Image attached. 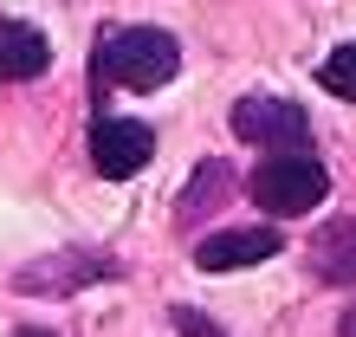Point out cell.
<instances>
[{"label":"cell","mask_w":356,"mask_h":337,"mask_svg":"<svg viewBox=\"0 0 356 337\" xmlns=\"http://www.w3.org/2000/svg\"><path fill=\"white\" fill-rule=\"evenodd\" d=\"M91 279H117V260L104 253H58V260H39L19 272V292H72V285H91Z\"/></svg>","instance_id":"52a82bcc"},{"label":"cell","mask_w":356,"mask_h":337,"mask_svg":"<svg viewBox=\"0 0 356 337\" xmlns=\"http://www.w3.org/2000/svg\"><path fill=\"white\" fill-rule=\"evenodd\" d=\"M253 201L266 214H311L324 195H330V168L305 150H266V162L253 168Z\"/></svg>","instance_id":"7a4b0ae2"},{"label":"cell","mask_w":356,"mask_h":337,"mask_svg":"<svg viewBox=\"0 0 356 337\" xmlns=\"http://www.w3.org/2000/svg\"><path fill=\"white\" fill-rule=\"evenodd\" d=\"M156 156V130L136 117H97L91 123V162L104 182H130L143 175V162Z\"/></svg>","instance_id":"277c9868"},{"label":"cell","mask_w":356,"mask_h":337,"mask_svg":"<svg viewBox=\"0 0 356 337\" xmlns=\"http://www.w3.org/2000/svg\"><path fill=\"white\" fill-rule=\"evenodd\" d=\"M305 260H311V272H318L324 285H356V214L324 221L318 234H311Z\"/></svg>","instance_id":"8992f818"},{"label":"cell","mask_w":356,"mask_h":337,"mask_svg":"<svg viewBox=\"0 0 356 337\" xmlns=\"http://www.w3.org/2000/svg\"><path fill=\"white\" fill-rule=\"evenodd\" d=\"M318 78H324V91H330V97H350V104H356V46H337V52L324 58V72H318Z\"/></svg>","instance_id":"9c48e42d"},{"label":"cell","mask_w":356,"mask_h":337,"mask_svg":"<svg viewBox=\"0 0 356 337\" xmlns=\"http://www.w3.org/2000/svg\"><path fill=\"white\" fill-rule=\"evenodd\" d=\"M19 337H46V331H19Z\"/></svg>","instance_id":"7c38bea8"},{"label":"cell","mask_w":356,"mask_h":337,"mask_svg":"<svg viewBox=\"0 0 356 337\" xmlns=\"http://www.w3.org/2000/svg\"><path fill=\"white\" fill-rule=\"evenodd\" d=\"M169 318H175V331H181V337H227V331H220L214 318H201V311H195V305H175V311H169Z\"/></svg>","instance_id":"30bf717a"},{"label":"cell","mask_w":356,"mask_h":337,"mask_svg":"<svg viewBox=\"0 0 356 337\" xmlns=\"http://www.w3.org/2000/svg\"><path fill=\"white\" fill-rule=\"evenodd\" d=\"M343 337H356V305H350V311H343Z\"/></svg>","instance_id":"8fae6325"},{"label":"cell","mask_w":356,"mask_h":337,"mask_svg":"<svg viewBox=\"0 0 356 337\" xmlns=\"http://www.w3.org/2000/svg\"><path fill=\"white\" fill-rule=\"evenodd\" d=\"M234 136L253 143V150H305L311 117L291 97H240L234 104Z\"/></svg>","instance_id":"3957f363"},{"label":"cell","mask_w":356,"mask_h":337,"mask_svg":"<svg viewBox=\"0 0 356 337\" xmlns=\"http://www.w3.org/2000/svg\"><path fill=\"white\" fill-rule=\"evenodd\" d=\"M181 72V46L162 26H117L97 39V78L123 84V91H156Z\"/></svg>","instance_id":"6da1fadb"},{"label":"cell","mask_w":356,"mask_h":337,"mask_svg":"<svg viewBox=\"0 0 356 337\" xmlns=\"http://www.w3.org/2000/svg\"><path fill=\"white\" fill-rule=\"evenodd\" d=\"M285 246L279 227H220L195 246V266L201 272H240V266H266L272 253Z\"/></svg>","instance_id":"5b68a950"},{"label":"cell","mask_w":356,"mask_h":337,"mask_svg":"<svg viewBox=\"0 0 356 337\" xmlns=\"http://www.w3.org/2000/svg\"><path fill=\"white\" fill-rule=\"evenodd\" d=\"M52 65V46H46V33L26 26V19H0V78L7 84H26Z\"/></svg>","instance_id":"ba28073f"}]
</instances>
